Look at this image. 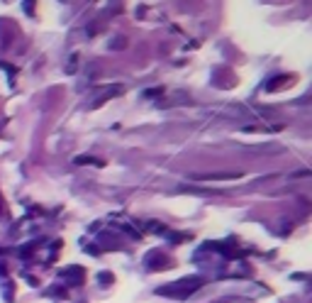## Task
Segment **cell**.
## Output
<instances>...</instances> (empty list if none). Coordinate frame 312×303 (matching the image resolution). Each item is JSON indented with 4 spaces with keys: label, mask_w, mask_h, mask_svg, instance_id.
<instances>
[{
    "label": "cell",
    "mask_w": 312,
    "mask_h": 303,
    "mask_svg": "<svg viewBox=\"0 0 312 303\" xmlns=\"http://www.w3.org/2000/svg\"><path fill=\"white\" fill-rule=\"evenodd\" d=\"M202 286V279H180L178 284H168V286H161L159 293L161 296H171V298H188L193 291H198Z\"/></svg>",
    "instance_id": "cell-1"
}]
</instances>
